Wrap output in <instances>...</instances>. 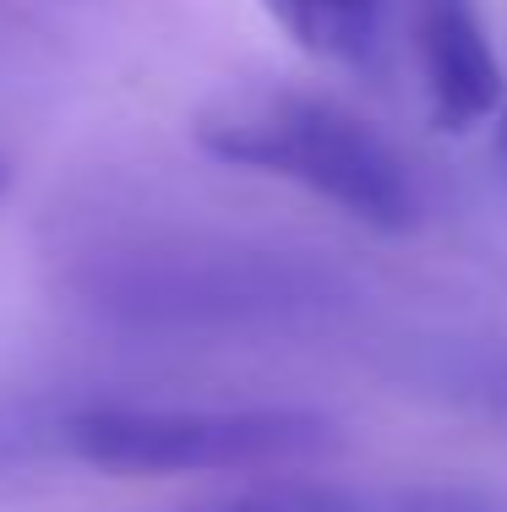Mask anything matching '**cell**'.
Wrapping results in <instances>:
<instances>
[{"label":"cell","instance_id":"obj_1","mask_svg":"<svg viewBox=\"0 0 507 512\" xmlns=\"http://www.w3.org/2000/svg\"><path fill=\"white\" fill-rule=\"evenodd\" d=\"M197 148L229 169L311 191L344 218L404 235L420 218L409 164L371 120L311 88H235L197 109Z\"/></svg>","mask_w":507,"mask_h":512},{"label":"cell","instance_id":"obj_2","mask_svg":"<svg viewBox=\"0 0 507 512\" xmlns=\"http://www.w3.org/2000/svg\"><path fill=\"white\" fill-rule=\"evenodd\" d=\"M55 442L77 463L110 474H284L344 453L338 420L284 404H82L55 420Z\"/></svg>","mask_w":507,"mask_h":512},{"label":"cell","instance_id":"obj_3","mask_svg":"<svg viewBox=\"0 0 507 512\" xmlns=\"http://www.w3.org/2000/svg\"><path fill=\"white\" fill-rule=\"evenodd\" d=\"M409 44L442 131H469L507 104L480 0H409Z\"/></svg>","mask_w":507,"mask_h":512},{"label":"cell","instance_id":"obj_4","mask_svg":"<svg viewBox=\"0 0 507 512\" xmlns=\"http://www.w3.org/2000/svg\"><path fill=\"white\" fill-rule=\"evenodd\" d=\"M169 512H507V502L464 485H338L317 474H268Z\"/></svg>","mask_w":507,"mask_h":512},{"label":"cell","instance_id":"obj_5","mask_svg":"<svg viewBox=\"0 0 507 512\" xmlns=\"http://www.w3.org/2000/svg\"><path fill=\"white\" fill-rule=\"evenodd\" d=\"M306 55L344 71H371L382 55V0H262Z\"/></svg>","mask_w":507,"mask_h":512},{"label":"cell","instance_id":"obj_6","mask_svg":"<svg viewBox=\"0 0 507 512\" xmlns=\"http://www.w3.org/2000/svg\"><path fill=\"white\" fill-rule=\"evenodd\" d=\"M491 158H497V169H502V180H507V104L491 115Z\"/></svg>","mask_w":507,"mask_h":512},{"label":"cell","instance_id":"obj_7","mask_svg":"<svg viewBox=\"0 0 507 512\" xmlns=\"http://www.w3.org/2000/svg\"><path fill=\"white\" fill-rule=\"evenodd\" d=\"M6 191H11V164H6V153H0V202H6Z\"/></svg>","mask_w":507,"mask_h":512}]
</instances>
